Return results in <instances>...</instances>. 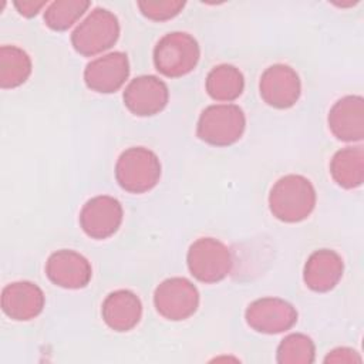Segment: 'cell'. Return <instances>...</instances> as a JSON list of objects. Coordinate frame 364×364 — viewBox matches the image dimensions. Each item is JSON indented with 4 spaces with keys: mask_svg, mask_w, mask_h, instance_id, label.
<instances>
[{
    "mask_svg": "<svg viewBox=\"0 0 364 364\" xmlns=\"http://www.w3.org/2000/svg\"><path fill=\"white\" fill-rule=\"evenodd\" d=\"M316 206V191L301 175H286L274 182L269 193V208L274 218L294 223L304 220Z\"/></svg>",
    "mask_w": 364,
    "mask_h": 364,
    "instance_id": "cell-1",
    "label": "cell"
},
{
    "mask_svg": "<svg viewBox=\"0 0 364 364\" xmlns=\"http://www.w3.org/2000/svg\"><path fill=\"white\" fill-rule=\"evenodd\" d=\"M115 178L119 186L127 192H148L159 182L161 162L158 156L148 148H128L117 161Z\"/></svg>",
    "mask_w": 364,
    "mask_h": 364,
    "instance_id": "cell-2",
    "label": "cell"
},
{
    "mask_svg": "<svg viewBox=\"0 0 364 364\" xmlns=\"http://www.w3.org/2000/svg\"><path fill=\"white\" fill-rule=\"evenodd\" d=\"M246 127V117L235 104H215L206 107L196 127L198 136L215 146H229L240 139Z\"/></svg>",
    "mask_w": 364,
    "mask_h": 364,
    "instance_id": "cell-3",
    "label": "cell"
},
{
    "mask_svg": "<svg viewBox=\"0 0 364 364\" xmlns=\"http://www.w3.org/2000/svg\"><path fill=\"white\" fill-rule=\"evenodd\" d=\"M200 57L198 41L183 31L165 34L154 48L155 68L171 78L191 73Z\"/></svg>",
    "mask_w": 364,
    "mask_h": 364,
    "instance_id": "cell-4",
    "label": "cell"
},
{
    "mask_svg": "<svg viewBox=\"0 0 364 364\" xmlns=\"http://www.w3.org/2000/svg\"><path fill=\"white\" fill-rule=\"evenodd\" d=\"M119 36L117 16L102 7L94 9L73 31L71 43L77 53L95 55L111 48Z\"/></svg>",
    "mask_w": 364,
    "mask_h": 364,
    "instance_id": "cell-5",
    "label": "cell"
},
{
    "mask_svg": "<svg viewBox=\"0 0 364 364\" xmlns=\"http://www.w3.org/2000/svg\"><path fill=\"white\" fill-rule=\"evenodd\" d=\"M188 269L191 274L203 283H216L232 270L230 249L215 237H199L188 250Z\"/></svg>",
    "mask_w": 364,
    "mask_h": 364,
    "instance_id": "cell-6",
    "label": "cell"
},
{
    "mask_svg": "<svg viewBox=\"0 0 364 364\" xmlns=\"http://www.w3.org/2000/svg\"><path fill=\"white\" fill-rule=\"evenodd\" d=\"M156 311L172 321L191 317L199 306V291L185 277H169L164 280L154 293Z\"/></svg>",
    "mask_w": 364,
    "mask_h": 364,
    "instance_id": "cell-7",
    "label": "cell"
},
{
    "mask_svg": "<svg viewBox=\"0 0 364 364\" xmlns=\"http://www.w3.org/2000/svg\"><path fill=\"white\" fill-rule=\"evenodd\" d=\"M250 328L263 334H277L291 328L297 321L293 304L279 297H262L252 301L245 311Z\"/></svg>",
    "mask_w": 364,
    "mask_h": 364,
    "instance_id": "cell-8",
    "label": "cell"
},
{
    "mask_svg": "<svg viewBox=\"0 0 364 364\" xmlns=\"http://www.w3.org/2000/svg\"><path fill=\"white\" fill-rule=\"evenodd\" d=\"M259 91L267 105L286 109L297 102L301 92V82L290 65L273 64L262 74Z\"/></svg>",
    "mask_w": 364,
    "mask_h": 364,
    "instance_id": "cell-9",
    "label": "cell"
},
{
    "mask_svg": "<svg viewBox=\"0 0 364 364\" xmlns=\"http://www.w3.org/2000/svg\"><path fill=\"white\" fill-rule=\"evenodd\" d=\"M122 206L118 199L100 195L85 202L80 212V225L92 239H107L112 236L122 222Z\"/></svg>",
    "mask_w": 364,
    "mask_h": 364,
    "instance_id": "cell-10",
    "label": "cell"
},
{
    "mask_svg": "<svg viewBox=\"0 0 364 364\" xmlns=\"http://www.w3.org/2000/svg\"><path fill=\"white\" fill-rule=\"evenodd\" d=\"M166 84L155 75L134 78L124 91L125 107L138 117H151L161 112L168 104Z\"/></svg>",
    "mask_w": 364,
    "mask_h": 364,
    "instance_id": "cell-11",
    "label": "cell"
},
{
    "mask_svg": "<svg viewBox=\"0 0 364 364\" xmlns=\"http://www.w3.org/2000/svg\"><path fill=\"white\" fill-rule=\"evenodd\" d=\"M129 75V61L125 53L112 51L90 61L84 70L87 87L109 94L119 90Z\"/></svg>",
    "mask_w": 364,
    "mask_h": 364,
    "instance_id": "cell-12",
    "label": "cell"
},
{
    "mask_svg": "<svg viewBox=\"0 0 364 364\" xmlns=\"http://www.w3.org/2000/svg\"><path fill=\"white\" fill-rule=\"evenodd\" d=\"M47 277L64 289H81L92 276L90 262L75 250L61 249L50 255L46 263Z\"/></svg>",
    "mask_w": 364,
    "mask_h": 364,
    "instance_id": "cell-13",
    "label": "cell"
},
{
    "mask_svg": "<svg viewBox=\"0 0 364 364\" xmlns=\"http://www.w3.org/2000/svg\"><path fill=\"white\" fill-rule=\"evenodd\" d=\"M44 293L33 282L21 280L7 284L1 291V309L6 316L17 321L37 317L44 307Z\"/></svg>",
    "mask_w": 364,
    "mask_h": 364,
    "instance_id": "cell-14",
    "label": "cell"
},
{
    "mask_svg": "<svg viewBox=\"0 0 364 364\" xmlns=\"http://www.w3.org/2000/svg\"><path fill=\"white\" fill-rule=\"evenodd\" d=\"M328 128L341 141L355 142L364 136V101L360 95L340 98L328 112Z\"/></svg>",
    "mask_w": 364,
    "mask_h": 364,
    "instance_id": "cell-15",
    "label": "cell"
},
{
    "mask_svg": "<svg viewBox=\"0 0 364 364\" xmlns=\"http://www.w3.org/2000/svg\"><path fill=\"white\" fill-rule=\"evenodd\" d=\"M344 263L341 256L331 249H318L313 252L303 270V279L313 291L324 293L336 287L343 277Z\"/></svg>",
    "mask_w": 364,
    "mask_h": 364,
    "instance_id": "cell-16",
    "label": "cell"
},
{
    "mask_svg": "<svg viewBox=\"0 0 364 364\" xmlns=\"http://www.w3.org/2000/svg\"><path fill=\"white\" fill-rule=\"evenodd\" d=\"M105 324L114 331H129L141 320L142 304L131 290H115L109 293L101 309Z\"/></svg>",
    "mask_w": 364,
    "mask_h": 364,
    "instance_id": "cell-17",
    "label": "cell"
},
{
    "mask_svg": "<svg viewBox=\"0 0 364 364\" xmlns=\"http://www.w3.org/2000/svg\"><path fill=\"white\" fill-rule=\"evenodd\" d=\"M330 173L340 186L358 188L364 179L363 146H347L337 151L330 162Z\"/></svg>",
    "mask_w": 364,
    "mask_h": 364,
    "instance_id": "cell-18",
    "label": "cell"
},
{
    "mask_svg": "<svg viewBox=\"0 0 364 364\" xmlns=\"http://www.w3.org/2000/svg\"><path fill=\"white\" fill-rule=\"evenodd\" d=\"M243 74L232 64H219L206 77V91L216 101L230 102L243 92Z\"/></svg>",
    "mask_w": 364,
    "mask_h": 364,
    "instance_id": "cell-19",
    "label": "cell"
},
{
    "mask_svg": "<svg viewBox=\"0 0 364 364\" xmlns=\"http://www.w3.org/2000/svg\"><path fill=\"white\" fill-rule=\"evenodd\" d=\"M31 74L28 54L17 46L0 47V87L16 88L27 81Z\"/></svg>",
    "mask_w": 364,
    "mask_h": 364,
    "instance_id": "cell-20",
    "label": "cell"
},
{
    "mask_svg": "<svg viewBox=\"0 0 364 364\" xmlns=\"http://www.w3.org/2000/svg\"><path fill=\"white\" fill-rule=\"evenodd\" d=\"M316 347L310 337L301 333L286 336L279 347L276 360L280 364H310L314 361Z\"/></svg>",
    "mask_w": 364,
    "mask_h": 364,
    "instance_id": "cell-21",
    "label": "cell"
},
{
    "mask_svg": "<svg viewBox=\"0 0 364 364\" xmlns=\"http://www.w3.org/2000/svg\"><path fill=\"white\" fill-rule=\"evenodd\" d=\"M90 7L87 0H58L48 4L44 11L46 24L57 31L70 28Z\"/></svg>",
    "mask_w": 364,
    "mask_h": 364,
    "instance_id": "cell-22",
    "label": "cell"
},
{
    "mask_svg": "<svg viewBox=\"0 0 364 364\" xmlns=\"http://www.w3.org/2000/svg\"><path fill=\"white\" fill-rule=\"evenodd\" d=\"M138 7L141 13L155 21L169 20L181 13L185 7V1L181 0H145L139 1Z\"/></svg>",
    "mask_w": 364,
    "mask_h": 364,
    "instance_id": "cell-23",
    "label": "cell"
},
{
    "mask_svg": "<svg viewBox=\"0 0 364 364\" xmlns=\"http://www.w3.org/2000/svg\"><path fill=\"white\" fill-rule=\"evenodd\" d=\"M326 363H360L361 357L358 355V353L353 348L348 347H338L331 350L326 358Z\"/></svg>",
    "mask_w": 364,
    "mask_h": 364,
    "instance_id": "cell-24",
    "label": "cell"
},
{
    "mask_svg": "<svg viewBox=\"0 0 364 364\" xmlns=\"http://www.w3.org/2000/svg\"><path fill=\"white\" fill-rule=\"evenodd\" d=\"M46 4H47V1H34V0H23V1H16L14 3L18 13L24 17L36 16L38 13V10Z\"/></svg>",
    "mask_w": 364,
    "mask_h": 364,
    "instance_id": "cell-25",
    "label": "cell"
}]
</instances>
